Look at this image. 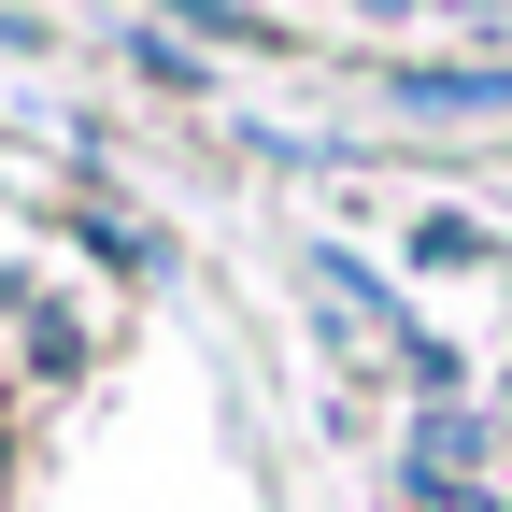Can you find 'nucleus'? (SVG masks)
I'll return each mask as SVG.
<instances>
[{
    "label": "nucleus",
    "mask_w": 512,
    "mask_h": 512,
    "mask_svg": "<svg viewBox=\"0 0 512 512\" xmlns=\"http://www.w3.org/2000/svg\"><path fill=\"white\" fill-rule=\"evenodd\" d=\"M399 100H441V114H512V72H399Z\"/></svg>",
    "instance_id": "obj_1"
},
{
    "label": "nucleus",
    "mask_w": 512,
    "mask_h": 512,
    "mask_svg": "<svg viewBox=\"0 0 512 512\" xmlns=\"http://www.w3.org/2000/svg\"><path fill=\"white\" fill-rule=\"evenodd\" d=\"M413 256H427V271H484V228H470V214H427Z\"/></svg>",
    "instance_id": "obj_2"
},
{
    "label": "nucleus",
    "mask_w": 512,
    "mask_h": 512,
    "mask_svg": "<svg viewBox=\"0 0 512 512\" xmlns=\"http://www.w3.org/2000/svg\"><path fill=\"white\" fill-rule=\"evenodd\" d=\"M15 356H29V370H72L86 342H72V313H29V328H15Z\"/></svg>",
    "instance_id": "obj_3"
}]
</instances>
